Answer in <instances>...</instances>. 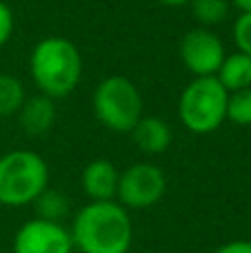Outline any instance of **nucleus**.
<instances>
[{
  "label": "nucleus",
  "mask_w": 251,
  "mask_h": 253,
  "mask_svg": "<svg viewBox=\"0 0 251 253\" xmlns=\"http://www.w3.org/2000/svg\"><path fill=\"white\" fill-rule=\"evenodd\" d=\"M71 240L78 253H129L133 222L118 200L87 202L71 218Z\"/></svg>",
  "instance_id": "f257e3e1"
},
{
  "label": "nucleus",
  "mask_w": 251,
  "mask_h": 253,
  "mask_svg": "<svg viewBox=\"0 0 251 253\" xmlns=\"http://www.w3.org/2000/svg\"><path fill=\"white\" fill-rule=\"evenodd\" d=\"M84 62L80 49L65 36H44L29 53V76L38 93L62 100L78 89Z\"/></svg>",
  "instance_id": "f03ea898"
},
{
  "label": "nucleus",
  "mask_w": 251,
  "mask_h": 253,
  "mask_svg": "<svg viewBox=\"0 0 251 253\" xmlns=\"http://www.w3.org/2000/svg\"><path fill=\"white\" fill-rule=\"evenodd\" d=\"M49 187V165L31 149H13L0 156V205L31 207Z\"/></svg>",
  "instance_id": "7ed1b4c3"
},
{
  "label": "nucleus",
  "mask_w": 251,
  "mask_h": 253,
  "mask_svg": "<svg viewBox=\"0 0 251 253\" xmlns=\"http://www.w3.org/2000/svg\"><path fill=\"white\" fill-rule=\"evenodd\" d=\"M229 91L218 83L216 76L191 78L178 98V118L189 133L209 135L227 120Z\"/></svg>",
  "instance_id": "20e7f679"
},
{
  "label": "nucleus",
  "mask_w": 251,
  "mask_h": 253,
  "mask_svg": "<svg viewBox=\"0 0 251 253\" xmlns=\"http://www.w3.org/2000/svg\"><path fill=\"white\" fill-rule=\"evenodd\" d=\"M96 120L114 133H131L138 120L145 116V100L133 80L127 76H107L91 93Z\"/></svg>",
  "instance_id": "39448f33"
},
{
  "label": "nucleus",
  "mask_w": 251,
  "mask_h": 253,
  "mask_svg": "<svg viewBox=\"0 0 251 253\" xmlns=\"http://www.w3.org/2000/svg\"><path fill=\"white\" fill-rule=\"evenodd\" d=\"M167 193V173L158 165L136 162L120 171L116 200L125 209H149Z\"/></svg>",
  "instance_id": "423d86ee"
},
{
  "label": "nucleus",
  "mask_w": 251,
  "mask_h": 253,
  "mask_svg": "<svg viewBox=\"0 0 251 253\" xmlns=\"http://www.w3.org/2000/svg\"><path fill=\"white\" fill-rule=\"evenodd\" d=\"M178 53H180L182 67L194 78H200V76H216L227 56V49L213 29L194 27L180 38Z\"/></svg>",
  "instance_id": "0eeeda50"
},
{
  "label": "nucleus",
  "mask_w": 251,
  "mask_h": 253,
  "mask_svg": "<svg viewBox=\"0 0 251 253\" xmlns=\"http://www.w3.org/2000/svg\"><path fill=\"white\" fill-rule=\"evenodd\" d=\"M11 253H74V240L62 222L31 218L18 227Z\"/></svg>",
  "instance_id": "6e6552de"
},
{
  "label": "nucleus",
  "mask_w": 251,
  "mask_h": 253,
  "mask_svg": "<svg viewBox=\"0 0 251 253\" xmlns=\"http://www.w3.org/2000/svg\"><path fill=\"white\" fill-rule=\"evenodd\" d=\"M118 178L120 171L116 169L114 162L107 158H96V160L84 165L83 173H80V187H83V193L87 196L89 202L116 200Z\"/></svg>",
  "instance_id": "1a4fd4ad"
},
{
  "label": "nucleus",
  "mask_w": 251,
  "mask_h": 253,
  "mask_svg": "<svg viewBox=\"0 0 251 253\" xmlns=\"http://www.w3.org/2000/svg\"><path fill=\"white\" fill-rule=\"evenodd\" d=\"M16 118L27 135H34V138L44 135L51 131V126L56 125V120H58L56 100L44 96V93L27 96L20 111L16 114Z\"/></svg>",
  "instance_id": "9d476101"
},
{
  "label": "nucleus",
  "mask_w": 251,
  "mask_h": 253,
  "mask_svg": "<svg viewBox=\"0 0 251 253\" xmlns=\"http://www.w3.org/2000/svg\"><path fill=\"white\" fill-rule=\"evenodd\" d=\"M131 138L136 147L147 156H160L173 142V129L167 120L158 116H142L131 129Z\"/></svg>",
  "instance_id": "9b49d317"
},
{
  "label": "nucleus",
  "mask_w": 251,
  "mask_h": 253,
  "mask_svg": "<svg viewBox=\"0 0 251 253\" xmlns=\"http://www.w3.org/2000/svg\"><path fill=\"white\" fill-rule=\"evenodd\" d=\"M216 78L227 91H240L251 87V56L243 51L227 53L220 69L216 71Z\"/></svg>",
  "instance_id": "f8f14e48"
},
{
  "label": "nucleus",
  "mask_w": 251,
  "mask_h": 253,
  "mask_svg": "<svg viewBox=\"0 0 251 253\" xmlns=\"http://www.w3.org/2000/svg\"><path fill=\"white\" fill-rule=\"evenodd\" d=\"M34 211L36 218L49 220V222H65L71 215V202L69 196L60 189H51L47 187L38 198L34 200Z\"/></svg>",
  "instance_id": "ddd939ff"
},
{
  "label": "nucleus",
  "mask_w": 251,
  "mask_h": 253,
  "mask_svg": "<svg viewBox=\"0 0 251 253\" xmlns=\"http://www.w3.org/2000/svg\"><path fill=\"white\" fill-rule=\"evenodd\" d=\"M27 98L25 84L13 74H0V118H11Z\"/></svg>",
  "instance_id": "4468645a"
},
{
  "label": "nucleus",
  "mask_w": 251,
  "mask_h": 253,
  "mask_svg": "<svg viewBox=\"0 0 251 253\" xmlns=\"http://www.w3.org/2000/svg\"><path fill=\"white\" fill-rule=\"evenodd\" d=\"M191 16L196 18L198 27H218L229 18L231 4L229 0H191L189 2Z\"/></svg>",
  "instance_id": "2eb2a0df"
},
{
  "label": "nucleus",
  "mask_w": 251,
  "mask_h": 253,
  "mask_svg": "<svg viewBox=\"0 0 251 253\" xmlns=\"http://www.w3.org/2000/svg\"><path fill=\"white\" fill-rule=\"evenodd\" d=\"M227 120L238 126H251V87L229 93Z\"/></svg>",
  "instance_id": "dca6fc26"
},
{
  "label": "nucleus",
  "mask_w": 251,
  "mask_h": 253,
  "mask_svg": "<svg viewBox=\"0 0 251 253\" xmlns=\"http://www.w3.org/2000/svg\"><path fill=\"white\" fill-rule=\"evenodd\" d=\"M234 42L238 47V51L251 56V11L249 13H240L238 18L234 20Z\"/></svg>",
  "instance_id": "f3484780"
},
{
  "label": "nucleus",
  "mask_w": 251,
  "mask_h": 253,
  "mask_svg": "<svg viewBox=\"0 0 251 253\" xmlns=\"http://www.w3.org/2000/svg\"><path fill=\"white\" fill-rule=\"evenodd\" d=\"M13 29H16V16H13V9L9 7L4 0H0V49L11 40Z\"/></svg>",
  "instance_id": "a211bd4d"
},
{
  "label": "nucleus",
  "mask_w": 251,
  "mask_h": 253,
  "mask_svg": "<svg viewBox=\"0 0 251 253\" xmlns=\"http://www.w3.org/2000/svg\"><path fill=\"white\" fill-rule=\"evenodd\" d=\"M213 253H251V240H231L220 245Z\"/></svg>",
  "instance_id": "6ab92c4d"
},
{
  "label": "nucleus",
  "mask_w": 251,
  "mask_h": 253,
  "mask_svg": "<svg viewBox=\"0 0 251 253\" xmlns=\"http://www.w3.org/2000/svg\"><path fill=\"white\" fill-rule=\"evenodd\" d=\"M229 4L234 9H238L240 13H249L251 11V0H229Z\"/></svg>",
  "instance_id": "aec40b11"
},
{
  "label": "nucleus",
  "mask_w": 251,
  "mask_h": 253,
  "mask_svg": "<svg viewBox=\"0 0 251 253\" xmlns=\"http://www.w3.org/2000/svg\"><path fill=\"white\" fill-rule=\"evenodd\" d=\"M156 2L165 4V7H185V4H189L191 0H156Z\"/></svg>",
  "instance_id": "412c9836"
}]
</instances>
